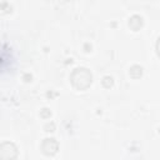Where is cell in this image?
Masks as SVG:
<instances>
[{"mask_svg":"<svg viewBox=\"0 0 160 160\" xmlns=\"http://www.w3.org/2000/svg\"><path fill=\"white\" fill-rule=\"evenodd\" d=\"M41 151L45 154V155H55L58 152V149H59V144L58 141L54 139V138H46L42 140L41 142Z\"/></svg>","mask_w":160,"mask_h":160,"instance_id":"3957f363","label":"cell"},{"mask_svg":"<svg viewBox=\"0 0 160 160\" xmlns=\"http://www.w3.org/2000/svg\"><path fill=\"white\" fill-rule=\"evenodd\" d=\"M70 81L78 90H85L90 86L92 81V75L86 68H76L70 75Z\"/></svg>","mask_w":160,"mask_h":160,"instance_id":"6da1fadb","label":"cell"},{"mask_svg":"<svg viewBox=\"0 0 160 160\" xmlns=\"http://www.w3.org/2000/svg\"><path fill=\"white\" fill-rule=\"evenodd\" d=\"M18 156V148L11 141L0 144V160H15Z\"/></svg>","mask_w":160,"mask_h":160,"instance_id":"7a4b0ae2","label":"cell"},{"mask_svg":"<svg viewBox=\"0 0 160 160\" xmlns=\"http://www.w3.org/2000/svg\"><path fill=\"white\" fill-rule=\"evenodd\" d=\"M102 85H104L105 88H110V86L112 85V78H110V76H105V78L102 79Z\"/></svg>","mask_w":160,"mask_h":160,"instance_id":"8992f818","label":"cell"},{"mask_svg":"<svg viewBox=\"0 0 160 160\" xmlns=\"http://www.w3.org/2000/svg\"><path fill=\"white\" fill-rule=\"evenodd\" d=\"M129 26L132 29V30H139L141 26H142V19L141 16L139 15H132L129 20Z\"/></svg>","mask_w":160,"mask_h":160,"instance_id":"277c9868","label":"cell"},{"mask_svg":"<svg viewBox=\"0 0 160 160\" xmlns=\"http://www.w3.org/2000/svg\"><path fill=\"white\" fill-rule=\"evenodd\" d=\"M129 74H130L132 78L138 79V78H140V76L142 75V68L139 66V65H132V66L130 68V70H129Z\"/></svg>","mask_w":160,"mask_h":160,"instance_id":"5b68a950","label":"cell"}]
</instances>
